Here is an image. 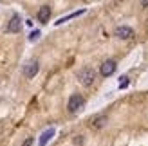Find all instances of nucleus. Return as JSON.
<instances>
[{
	"instance_id": "obj_2",
	"label": "nucleus",
	"mask_w": 148,
	"mask_h": 146,
	"mask_svg": "<svg viewBox=\"0 0 148 146\" xmlns=\"http://www.w3.org/2000/svg\"><path fill=\"white\" fill-rule=\"evenodd\" d=\"M83 103H85V99L81 98V94H72L69 98V101H67V110L71 114H76L79 108L83 106Z\"/></svg>"
},
{
	"instance_id": "obj_14",
	"label": "nucleus",
	"mask_w": 148,
	"mask_h": 146,
	"mask_svg": "<svg viewBox=\"0 0 148 146\" xmlns=\"http://www.w3.org/2000/svg\"><path fill=\"white\" fill-rule=\"evenodd\" d=\"M33 141H34L33 137H27V139L24 141V144H22V146H31V144H33Z\"/></svg>"
},
{
	"instance_id": "obj_1",
	"label": "nucleus",
	"mask_w": 148,
	"mask_h": 146,
	"mask_svg": "<svg viewBox=\"0 0 148 146\" xmlns=\"http://www.w3.org/2000/svg\"><path fill=\"white\" fill-rule=\"evenodd\" d=\"M78 81L83 87H90L96 81V70L92 67H83L81 70H78Z\"/></svg>"
},
{
	"instance_id": "obj_9",
	"label": "nucleus",
	"mask_w": 148,
	"mask_h": 146,
	"mask_svg": "<svg viewBox=\"0 0 148 146\" xmlns=\"http://www.w3.org/2000/svg\"><path fill=\"white\" fill-rule=\"evenodd\" d=\"M54 134H56V130H54L53 126L47 128L45 132H43V134L40 135V139H38V146H45V144H47V143H49V141L54 137Z\"/></svg>"
},
{
	"instance_id": "obj_13",
	"label": "nucleus",
	"mask_w": 148,
	"mask_h": 146,
	"mask_svg": "<svg viewBox=\"0 0 148 146\" xmlns=\"http://www.w3.org/2000/svg\"><path fill=\"white\" fill-rule=\"evenodd\" d=\"M85 143V139H83V135H76V139H74V144H76V146H81V144H83Z\"/></svg>"
},
{
	"instance_id": "obj_3",
	"label": "nucleus",
	"mask_w": 148,
	"mask_h": 146,
	"mask_svg": "<svg viewBox=\"0 0 148 146\" xmlns=\"http://www.w3.org/2000/svg\"><path fill=\"white\" fill-rule=\"evenodd\" d=\"M38 70H40V63L36 61V60H31V61H27V63L24 65L22 74H24V78L31 79V78H34L36 74H38Z\"/></svg>"
},
{
	"instance_id": "obj_12",
	"label": "nucleus",
	"mask_w": 148,
	"mask_h": 146,
	"mask_svg": "<svg viewBox=\"0 0 148 146\" xmlns=\"http://www.w3.org/2000/svg\"><path fill=\"white\" fill-rule=\"evenodd\" d=\"M40 38V31H33L31 34H29V40L31 42H34V40H38Z\"/></svg>"
},
{
	"instance_id": "obj_10",
	"label": "nucleus",
	"mask_w": 148,
	"mask_h": 146,
	"mask_svg": "<svg viewBox=\"0 0 148 146\" xmlns=\"http://www.w3.org/2000/svg\"><path fill=\"white\" fill-rule=\"evenodd\" d=\"M85 13V9H78V11H74V13H71V14H67V16H62V18H58V22H54L56 25H62V24H65L67 20H71V18H76V16H79V14H83Z\"/></svg>"
},
{
	"instance_id": "obj_8",
	"label": "nucleus",
	"mask_w": 148,
	"mask_h": 146,
	"mask_svg": "<svg viewBox=\"0 0 148 146\" xmlns=\"http://www.w3.org/2000/svg\"><path fill=\"white\" fill-rule=\"evenodd\" d=\"M36 18H38L40 24H47L49 18H51V7H49L47 4L42 5L40 9H38V13H36Z\"/></svg>"
},
{
	"instance_id": "obj_6",
	"label": "nucleus",
	"mask_w": 148,
	"mask_h": 146,
	"mask_svg": "<svg viewBox=\"0 0 148 146\" xmlns=\"http://www.w3.org/2000/svg\"><path fill=\"white\" fill-rule=\"evenodd\" d=\"M20 29H22V18H20V14L14 13L11 20L7 22V27H5V31L7 33H20Z\"/></svg>"
},
{
	"instance_id": "obj_7",
	"label": "nucleus",
	"mask_w": 148,
	"mask_h": 146,
	"mask_svg": "<svg viewBox=\"0 0 148 146\" xmlns=\"http://www.w3.org/2000/svg\"><path fill=\"white\" fill-rule=\"evenodd\" d=\"M107 123H108V117L105 114H99V115H96V117L90 119V126L94 130H101L103 126H107Z\"/></svg>"
},
{
	"instance_id": "obj_4",
	"label": "nucleus",
	"mask_w": 148,
	"mask_h": 146,
	"mask_svg": "<svg viewBox=\"0 0 148 146\" xmlns=\"http://www.w3.org/2000/svg\"><path fill=\"white\" fill-rule=\"evenodd\" d=\"M116 69H117V63H116L114 60H107V61H103V63H101V67H99V74H101L103 78H108V76H112L114 72H116Z\"/></svg>"
},
{
	"instance_id": "obj_5",
	"label": "nucleus",
	"mask_w": 148,
	"mask_h": 146,
	"mask_svg": "<svg viewBox=\"0 0 148 146\" xmlns=\"http://www.w3.org/2000/svg\"><path fill=\"white\" fill-rule=\"evenodd\" d=\"M114 34L119 40H130V38H134V29L128 27V25H119V27H116Z\"/></svg>"
},
{
	"instance_id": "obj_11",
	"label": "nucleus",
	"mask_w": 148,
	"mask_h": 146,
	"mask_svg": "<svg viewBox=\"0 0 148 146\" xmlns=\"http://www.w3.org/2000/svg\"><path fill=\"white\" fill-rule=\"evenodd\" d=\"M119 79H121V81H119V89H127V87L130 85V79H128V76H121Z\"/></svg>"
}]
</instances>
